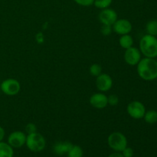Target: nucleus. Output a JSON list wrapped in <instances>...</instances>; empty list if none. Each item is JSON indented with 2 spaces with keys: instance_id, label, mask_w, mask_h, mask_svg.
I'll return each instance as SVG.
<instances>
[{
  "instance_id": "nucleus-20",
  "label": "nucleus",
  "mask_w": 157,
  "mask_h": 157,
  "mask_svg": "<svg viewBox=\"0 0 157 157\" xmlns=\"http://www.w3.org/2000/svg\"><path fill=\"white\" fill-rule=\"evenodd\" d=\"M102 67H101V64H93L90 67L89 69V72H90V75L92 76L98 77L101 74H102Z\"/></svg>"
},
{
  "instance_id": "nucleus-14",
  "label": "nucleus",
  "mask_w": 157,
  "mask_h": 157,
  "mask_svg": "<svg viewBox=\"0 0 157 157\" xmlns=\"http://www.w3.org/2000/svg\"><path fill=\"white\" fill-rule=\"evenodd\" d=\"M13 148L8 143L0 142V157H13Z\"/></svg>"
},
{
  "instance_id": "nucleus-7",
  "label": "nucleus",
  "mask_w": 157,
  "mask_h": 157,
  "mask_svg": "<svg viewBox=\"0 0 157 157\" xmlns=\"http://www.w3.org/2000/svg\"><path fill=\"white\" fill-rule=\"evenodd\" d=\"M141 60V52L140 49L135 47H130L126 49L124 52V61L130 66L137 65Z\"/></svg>"
},
{
  "instance_id": "nucleus-10",
  "label": "nucleus",
  "mask_w": 157,
  "mask_h": 157,
  "mask_svg": "<svg viewBox=\"0 0 157 157\" xmlns=\"http://www.w3.org/2000/svg\"><path fill=\"white\" fill-rule=\"evenodd\" d=\"M99 20L102 25H113L117 20V13L116 11L110 8L102 9L99 13Z\"/></svg>"
},
{
  "instance_id": "nucleus-26",
  "label": "nucleus",
  "mask_w": 157,
  "mask_h": 157,
  "mask_svg": "<svg viewBox=\"0 0 157 157\" xmlns=\"http://www.w3.org/2000/svg\"><path fill=\"white\" fill-rule=\"evenodd\" d=\"M5 134H6L5 130L1 127V126H0V142H2V140L4 139Z\"/></svg>"
},
{
  "instance_id": "nucleus-28",
  "label": "nucleus",
  "mask_w": 157,
  "mask_h": 157,
  "mask_svg": "<svg viewBox=\"0 0 157 157\" xmlns=\"http://www.w3.org/2000/svg\"><path fill=\"white\" fill-rule=\"evenodd\" d=\"M0 92H1V89H0Z\"/></svg>"
},
{
  "instance_id": "nucleus-4",
  "label": "nucleus",
  "mask_w": 157,
  "mask_h": 157,
  "mask_svg": "<svg viewBox=\"0 0 157 157\" xmlns=\"http://www.w3.org/2000/svg\"><path fill=\"white\" fill-rule=\"evenodd\" d=\"M107 144L115 152H122L127 147V139L121 132H113L109 135Z\"/></svg>"
},
{
  "instance_id": "nucleus-16",
  "label": "nucleus",
  "mask_w": 157,
  "mask_h": 157,
  "mask_svg": "<svg viewBox=\"0 0 157 157\" xmlns=\"http://www.w3.org/2000/svg\"><path fill=\"white\" fill-rule=\"evenodd\" d=\"M144 121L149 124H154L157 123V111L154 110H150L146 111L144 114Z\"/></svg>"
},
{
  "instance_id": "nucleus-5",
  "label": "nucleus",
  "mask_w": 157,
  "mask_h": 157,
  "mask_svg": "<svg viewBox=\"0 0 157 157\" xmlns=\"http://www.w3.org/2000/svg\"><path fill=\"white\" fill-rule=\"evenodd\" d=\"M0 89L5 94L8 96H15L19 93L21 90V84L16 79L8 78L2 82Z\"/></svg>"
},
{
  "instance_id": "nucleus-27",
  "label": "nucleus",
  "mask_w": 157,
  "mask_h": 157,
  "mask_svg": "<svg viewBox=\"0 0 157 157\" xmlns=\"http://www.w3.org/2000/svg\"><path fill=\"white\" fill-rule=\"evenodd\" d=\"M108 157H124V156L121 153V152H114V153L109 155Z\"/></svg>"
},
{
  "instance_id": "nucleus-3",
  "label": "nucleus",
  "mask_w": 157,
  "mask_h": 157,
  "mask_svg": "<svg viewBox=\"0 0 157 157\" xmlns=\"http://www.w3.org/2000/svg\"><path fill=\"white\" fill-rule=\"evenodd\" d=\"M26 147L29 150L35 153L41 152L45 148L46 141L44 136L38 132L28 134L26 136Z\"/></svg>"
},
{
  "instance_id": "nucleus-8",
  "label": "nucleus",
  "mask_w": 157,
  "mask_h": 157,
  "mask_svg": "<svg viewBox=\"0 0 157 157\" xmlns=\"http://www.w3.org/2000/svg\"><path fill=\"white\" fill-rule=\"evenodd\" d=\"M112 29L115 33L120 35H124L130 33L132 31L133 26L129 20L121 18V19H117L115 21L114 24L112 25Z\"/></svg>"
},
{
  "instance_id": "nucleus-6",
  "label": "nucleus",
  "mask_w": 157,
  "mask_h": 157,
  "mask_svg": "<svg viewBox=\"0 0 157 157\" xmlns=\"http://www.w3.org/2000/svg\"><path fill=\"white\" fill-rule=\"evenodd\" d=\"M127 110L128 114L132 118L139 120L144 118V114L146 113V107L140 101H134L130 102L127 105Z\"/></svg>"
},
{
  "instance_id": "nucleus-2",
  "label": "nucleus",
  "mask_w": 157,
  "mask_h": 157,
  "mask_svg": "<svg viewBox=\"0 0 157 157\" xmlns=\"http://www.w3.org/2000/svg\"><path fill=\"white\" fill-rule=\"evenodd\" d=\"M140 51L146 58H155L157 57V38L156 36L146 35L140 41Z\"/></svg>"
},
{
  "instance_id": "nucleus-21",
  "label": "nucleus",
  "mask_w": 157,
  "mask_h": 157,
  "mask_svg": "<svg viewBox=\"0 0 157 157\" xmlns=\"http://www.w3.org/2000/svg\"><path fill=\"white\" fill-rule=\"evenodd\" d=\"M113 32V29H112V25H102V27L101 28V32L102 35H105V36H108Z\"/></svg>"
},
{
  "instance_id": "nucleus-12",
  "label": "nucleus",
  "mask_w": 157,
  "mask_h": 157,
  "mask_svg": "<svg viewBox=\"0 0 157 157\" xmlns=\"http://www.w3.org/2000/svg\"><path fill=\"white\" fill-rule=\"evenodd\" d=\"M90 104L93 107L97 109H104L108 104L107 96L103 93L94 94L90 98Z\"/></svg>"
},
{
  "instance_id": "nucleus-18",
  "label": "nucleus",
  "mask_w": 157,
  "mask_h": 157,
  "mask_svg": "<svg viewBox=\"0 0 157 157\" xmlns=\"http://www.w3.org/2000/svg\"><path fill=\"white\" fill-rule=\"evenodd\" d=\"M146 30L148 35L157 36V20H151L146 25Z\"/></svg>"
},
{
  "instance_id": "nucleus-17",
  "label": "nucleus",
  "mask_w": 157,
  "mask_h": 157,
  "mask_svg": "<svg viewBox=\"0 0 157 157\" xmlns=\"http://www.w3.org/2000/svg\"><path fill=\"white\" fill-rule=\"evenodd\" d=\"M67 154V157H83L84 151L80 146L73 145Z\"/></svg>"
},
{
  "instance_id": "nucleus-23",
  "label": "nucleus",
  "mask_w": 157,
  "mask_h": 157,
  "mask_svg": "<svg viewBox=\"0 0 157 157\" xmlns=\"http://www.w3.org/2000/svg\"><path fill=\"white\" fill-rule=\"evenodd\" d=\"M78 5L84 7H88L94 4V0H74Z\"/></svg>"
},
{
  "instance_id": "nucleus-25",
  "label": "nucleus",
  "mask_w": 157,
  "mask_h": 157,
  "mask_svg": "<svg viewBox=\"0 0 157 157\" xmlns=\"http://www.w3.org/2000/svg\"><path fill=\"white\" fill-rule=\"evenodd\" d=\"M121 153L123 154L124 157H133V155H134V152H133V150L131 148V147H127Z\"/></svg>"
},
{
  "instance_id": "nucleus-22",
  "label": "nucleus",
  "mask_w": 157,
  "mask_h": 157,
  "mask_svg": "<svg viewBox=\"0 0 157 157\" xmlns=\"http://www.w3.org/2000/svg\"><path fill=\"white\" fill-rule=\"evenodd\" d=\"M108 100V104L110 106H117L119 104V98L116 94H110V96L107 97Z\"/></svg>"
},
{
  "instance_id": "nucleus-11",
  "label": "nucleus",
  "mask_w": 157,
  "mask_h": 157,
  "mask_svg": "<svg viewBox=\"0 0 157 157\" xmlns=\"http://www.w3.org/2000/svg\"><path fill=\"white\" fill-rule=\"evenodd\" d=\"M113 86V80L107 74H101L97 77L96 87L100 91L107 92L111 89Z\"/></svg>"
},
{
  "instance_id": "nucleus-9",
  "label": "nucleus",
  "mask_w": 157,
  "mask_h": 157,
  "mask_svg": "<svg viewBox=\"0 0 157 157\" xmlns=\"http://www.w3.org/2000/svg\"><path fill=\"white\" fill-rule=\"evenodd\" d=\"M26 135L22 131H14L8 137V144L12 148H20L25 144Z\"/></svg>"
},
{
  "instance_id": "nucleus-24",
  "label": "nucleus",
  "mask_w": 157,
  "mask_h": 157,
  "mask_svg": "<svg viewBox=\"0 0 157 157\" xmlns=\"http://www.w3.org/2000/svg\"><path fill=\"white\" fill-rule=\"evenodd\" d=\"M25 131L28 134H30V133H33L37 132V127L36 125L32 123H29L26 125L25 127Z\"/></svg>"
},
{
  "instance_id": "nucleus-1",
  "label": "nucleus",
  "mask_w": 157,
  "mask_h": 157,
  "mask_svg": "<svg viewBox=\"0 0 157 157\" xmlns=\"http://www.w3.org/2000/svg\"><path fill=\"white\" fill-rule=\"evenodd\" d=\"M137 74L143 80L151 81L157 78V61L155 58H144L136 65Z\"/></svg>"
},
{
  "instance_id": "nucleus-19",
  "label": "nucleus",
  "mask_w": 157,
  "mask_h": 157,
  "mask_svg": "<svg viewBox=\"0 0 157 157\" xmlns=\"http://www.w3.org/2000/svg\"><path fill=\"white\" fill-rule=\"evenodd\" d=\"M113 0H94V4L95 7L100 9H104L109 8L112 4Z\"/></svg>"
},
{
  "instance_id": "nucleus-13",
  "label": "nucleus",
  "mask_w": 157,
  "mask_h": 157,
  "mask_svg": "<svg viewBox=\"0 0 157 157\" xmlns=\"http://www.w3.org/2000/svg\"><path fill=\"white\" fill-rule=\"evenodd\" d=\"M73 144L68 141H61V142H57L54 145L53 150L57 155L58 156H63L65 153H68L69 150L72 147Z\"/></svg>"
},
{
  "instance_id": "nucleus-15",
  "label": "nucleus",
  "mask_w": 157,
  "mask_h": 157,
  "mask_svg": "<svg viewBox=\"0 0 157 157\" xmlns=\"http://www.w3.org/2000/svg\"><path fill=\"white\" fill-rule=\"evenodd\" d=\"M119 44L121 46V48H123L126 50V49L133 46V39L131 35H130L129 34L121 35L119 39Z\"/></svg>"
},
{
  "instance_id": "nucleus-29",
  "label": "nucleus",
  "mask_w": 157,
  "mask_h": 157,
  "mask_svg": "<svg viewBox=\"0 0 157 157\" xmlns=\"http://www.w3.org/2000/svg\"><path fill=\"white\" fill-rule=\"evenodd\" d=\"M156 81H157V78H156Z\"/></svg>"
}]
</instances>
